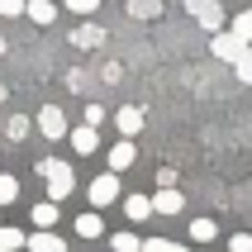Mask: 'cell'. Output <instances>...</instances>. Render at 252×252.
I'll return each instance as SVG.
<instances>
[{
    "label": "cell",
    "mask_w": 252,
    "mask_h": 252,
    "mask_svg": "<svg viewBox=\"0 0 252 252\" xmlns=\"http://www.w3.org/2000/svg\"><path fill=\"white\" fill-rule=\"evenodd\" d=\"M67 10H71V14H95L100 0H67Z\"/></svg>",
    "instance_id": "obj_26"
},
{
    "label": "cell",
    "mask_w": 252,
    "mask_h": 252,
    "mask_svg": "<svg viewBox=\"0 0 252 252\" xmlns=\"http://www.w3.org/2000/svg\"><path fill=\"white\" fill-rule=\"evenodd\" d=\"M71 43H76V48H100V43H105V29L100 24H81L71 33Z\"/></svg>",
    "instance_id": "obj_12"
},
{
    "label": "cell",
    "mask_w": 252,
    "mask_h": 252,
    "mask_svg": "<svg viewBox=\"0 0 252 252\" xmlns=\"http://www.w3.org/2000/svg\"><path fill=\"white\" fill-rule=\"evenodd\" d=\"M190 238L195 243H214L219 238V224H214V219H195V224H190Z\"/></svg>",
    "instance_id": "obj_17"
},
{
    "label": "cell",
    "mask_w": 252,
    "mask_h": 252,
    "mask_svg": "<svg viewBox=\"0 0 252 252\" xmlns=\"http://www.w3.org/2000/svg\"><path fill=\"white\" fill-rule=\"evenodd\" d=\"M110 243H114V252H138V248H143V238H138V233H114Z\"/></svg>",
    "instance_id": "obj_21"
},
{
    "label": "cell",
    "mask_w": 252,
    "mask_h": 252,
    "mask_svg": "<svg viewBox=\"0 0 252 252\" xmlns=\"http://www.w3.org/2000/svg\"><path fill=\"white\" fill-rule=\"evenodd\" d=\"M233 38H243V43H252V10H243V14H233V29H228Z\"/></svg>",
    "instance_id": "obj_18"
},
{
    "label": "cell",
    "mask_w": 252,
    "mask_h": 252,
    "mask_svg": "<svg viewBox=\"0 0 252 252\" xmlns=\"http://www.w3.org/2000/svg\"><path fill=\"white\" fill-rule=\"evenodd\" d=\"M24 14L33 19V24H53V19H57V5H53V0H24Z\"/></svg>",
    "instance_id": "obj_11"
},
{
    "label": "cell",
    "mask_w": 252,
    "mask_h": 252,
    "mask_svg": "<svg viewBox=\"0 0 252 252\" xmlns=\"http://www.w3.org/2000/svg\"><path fill=\"white\" fill-rule=\"evenodd\" d=\"M0 14L10 19V14H24V0H0Z\"/></svg>",
    "instance_id": "obj_28"
},
{
    "label": "cell",
    "mask_w": 252,
    "mask_h": 252,
    "mask_svg": "<svg viewBox=\"0 0 252 252\" xmlns=\"http://www.w3.org/2000/svg\"><path fill=\"white\" fill-rule=\"evenodd\" d=\"M24 248L29 252H67V243L57 233H48V228H38V233H24Z\"/></svg>",
    "instance_id": "obj_6"
},
{
    "label": "cell",
    "mask_w": 252,
    "mask_h": 252,
    "mask_svg": "<svg viewBox=\"0 0 252 252\" xmlns=\"http://www.w3.org/2000/svg\"><path fill=\"white\" fill-rule=\"evenodd\" d=\"M186 10H190V19H195L200 29H210V33L224 29V5H219V0H186Z\"/></svg>",
    "instance_id": "obj_2"
},
{
    "label": "cell",
    "mask_w": 252,
    "mask_h": 252,
    "mask_svg": "<svg viewBox=\"0 0 252 252\" xmlns=\"http://www.w3.org/2000/svg\"><path fill=\"white\" fill-rule=\"evenodd\" d=\"M86 195H91V205H95V210L114 205V200H119V171H105V176H95V181L86 186Z\"/></svg>",
    "instance_id": "obj_3"
},
{
    "label": "cell",
    "mask_w": 252,
    "mask_h": 252,
    "mask_svg": "<svg viewBox=\"0 0 252 252\" xmlns=\"http://www.w3.org/2000/svg\"><path fill=\"white\" fill-rule=\"evenodd\" d=\"M67 138H71V148H76V153H95V148H100V133H95V128H91V124H81V128H67Z\"/></svg>",
    "instance_id": "obj_7"
},
{
    "label": "cell",
    "mask_w": 252,
    "mask_h": 252,
    "mask_svg": "<svg viewBox=\"0 0 252 252\" xmlns=\"http://www.w3.org/2000/svg\"><path fill=\"white\" fill-rule=\"evenodd\" d=\"M76 233H81V238H100V233H105L100 214H95V210H91V214H81V219H76Z\"/></svg>",
    "instance_id": "obj_16"
},
{
    "label": "cell",
    "mask_w": 252,
    "mask_h": 252,
    "mask_svg": "<svg viewBox=\"0 0 252 252\" xmlns=\"http://www.w3.org/2000/svg\"><path fill=\"white\" fill-rule=\"evenodd\" d=\"M138 252H190V248H181V243H167V238H148Z\"/></svg>",
    "instance_id": "obj_23"
},
{
    "label": "cell",
    "mask_w": 252,
    "mask_h": 252,
    "mask_svg": "<svg viewBox=\"0 0 252 252\" xmlns=\"http://www.w3.org/2000/svg\"><path fill=\"white\" fill-rule=\"evenodd\" d=\"M148 200H153L157 214H181V205H186L181 190H171V186H162V190H157V195H148Z\"/></svg>",
    "instance_id": "obj_8"
},
{
    "label": "cell",
    "mask_w": 252,
    "mask_h": 252,
    "mask_svg": "<svg viewBox=\"0 0 252 252\" xmlns=\"http://www.w3.org/2000/svg\"><path fill=\"white\" fill-rule=\"evenodd\" d=\"M133 157H138V148H133L128 138H119L110 148V171H128V167H133Z\"/></svg>",
    "instance_id": "obj_9"
},
{
    "label": "cell",
    "mask_w": 252,
    "mask_h": 252,
    "mask_svg": "<svg viewBox=\"0 0 252 252\" xmlns=\"http://www.w3.org/2000/svg\"><path fill=\"white\" fill-rule=\"evenodd\" d=\"M128 14L133 19H157L162 14V0H128Z\"/></svg>",
    "instance_id": "obj_15"
},
{
    "label": "cell",
    "mask_w": 252,
    "mask_h": 252,
    "mask_svg": "<svg viewBox=\"0 0 252 252\" xmlns=\"http://www.w3.org/2000/svg\"><path fill=\"white\" fill-rule=\"evenodd\" d=\"M0 252H24V233L19 228H0Z\"/></svg>",
    "instance_id": "obj_20"
},
{
    "label": "cell",
    "mask_w": 252,
    "mask_h": 252,
    "mask_svg": "<svg viewBox=\"0 0 252 252\" xmlns=\"http://www.w3.org/2000/svg\"><path fill=\"white\" fill-rule=\"evenodd\" d=\"M14 200H19V181L10 171H0V205H14Z\"/></svg>",
    "instance_id": "obj_19"
},
{
    "label": "cell",
    "mask_w": 252,
    "mask_h": 252,
    "mask_svg": "<svg viewBox=\"0 0 252 252\" xmlns=\"http://www.w3.org/2000/svg\"><path fill=\"white\" fill-rule=\"evenodd\" d=\"M228 252H252V233H233L228 238Z\"/></svg>",
    "instance_id": "obj_27"
},
{
    "label": "cell",
    "mask_w": 252,
    "mask_h": 252,
    "mask_svg": "<svg viewBox=\"0 0 252 252\" xmlns=\"http://www.w3.org/2000/svg\"><path fill=\"white\" fill-rule=\"evenodd\" d=\"M114 124H119V133H124V138H133V133L143 128V110H138V105H124V110L114 114Z\"/></svg>",
    "instance_id": "obj_10"
},
{
    "label": "cell",
    "mask_w": 252,
    "mask_h": 252,
    "mask_svg": "<svg viewBox=\"0 0 252 252\" xmlns=\"http://www.w3.org/2000/svg\"><path fill=\"white\" fill-rule=\"evenodd\" d=\"M38 176H43V186H48V200H67L71 190H76V171H71L62 157H43Z\"/></svg>",
    "instance_id": "obj_1"
},
{
    "label": "cell",
    "mask_w": 252,
    "mask_h": 252,
    "mask_svg": "<svg viewBox=\"0 0 252 252\" xmlns=\"http://www.w3.org/2000/svg\"><path fill=\"white\" fill-rule=\"evenodd\" d=\"M29 128H33V124H29L24 114H14L10 124H5V133H10V138H14V143H19V138H29Z\"/></svg>",
    "instance_id": "obj_24"
},
{
    "label": "cell",
    "mask_w": 252,
    "mask_h": 252,
    "mask_svg": "<svg viewBox=\"0 0 252 252\" xmlns=\"http://www.w3.org/2000/svg\"><path fill=\"white\" fill-rule=\"evenodd\" d=\"M243 48H248V43H243V38H233L228 29H219V33L210 38V53L219 57V62H238V57H243Z\"/></svg>",
    "instance_id": "obj_4"
},
{
    "label": "cell",
    "mask_w": 252,
    "mask_h": 252,
    "mask_svg": "<svg viewBox=\"0 0 252 252\" xmlns=\"http://www.w3.org/2000/svg\"><path fill=\"white\" fill-rule=\"evenodd\" d=\"M105 119H110V110H105V105H86V124H91V128H100Z\"/></svg>",
    "instance_id": "obj_25"
},
{
    "label": "cell",
    "mask_w": 252,
    "mask_h": 252,
    "mask_svg": "<svg viewBox=\"0 0 252 252\" xmlns=\"http://www.w3.org/2000/svg\"><path fill=\"white\" fill-rule=\"evenodd\" d=\"M124 214L133 219V224H143V219L153 214V200H148V195H128V200H124Z\"/></svg>",
    "instance_id": "obj_13"
},
{
    "label": "cell",
    "mask_w": 252,
    "mask_h": 252,
    "mask_svg": "<svg viewBox=\"0 0 252 252\" xmlns=\"http://www.w3.org/2000/svg\"><path fill=\"white\" fill-rule=\"evenodd\" d=\"M0 57H5V38H0Z\"/></svg>",
    "instance_id": "obj_29"
},
{
    "label": "cell",
    "mask_w": 252,
    "mask_h": 252,
    "mask_svg": "<svg viewBox=\"0 0 252 252\" xmlns=\"http://www.w3.org/2000/svg\"><path fill=\"white\" fill-rule=\"evenodd\" d=\"M0 100H5V86H0Z\"/></svg>",
    "instance_id": "obj_30"
},
{
    "label": "cell",
    "mask_w": 252,
    "mask_h": 252,
    "mask_svg": "<svg viewBox=\"0 0 252 252\" xmlns=\"http://www.w3.org/2000/svg\"><path fill=\"white\" fill-rule=\"evenodd\" d=\"M33 224H38V228H53L57 224V200H38V205H33Z\"/></svg>",
    "instance_id": "obj_14"
},
{
    "label": "cell",
    "mask_w": 252,
    "mask_h": 252,
    "mask_svg": "<svg viewBox=\"0 0 252 252\" xmlns=\"http://www.w3.org/2000/svg\"><path fill=\"white\" fill-rule=\"evenodd\" d=\"M233 71H238V81H248V86H252V43L243 48V57L233 62Z\"/></svg>",
    "instance_id": "obj_22"
},
{
    "label": "cell",
    "mask_w": 252,
    "mask_h": 252,
    "mask_svg": "<svg viewBox=\"0 0 252 252\" xmlns=\"http://www.w3.org/2000/svg\"><path fill=\"white\" fill-rule=\"evenodd\" d=\"M38 128H43V138H67V114L57 110V105H43L38 110Z\"/></svg>",
    "instance_id": "obj_5"
}]
</instances>
